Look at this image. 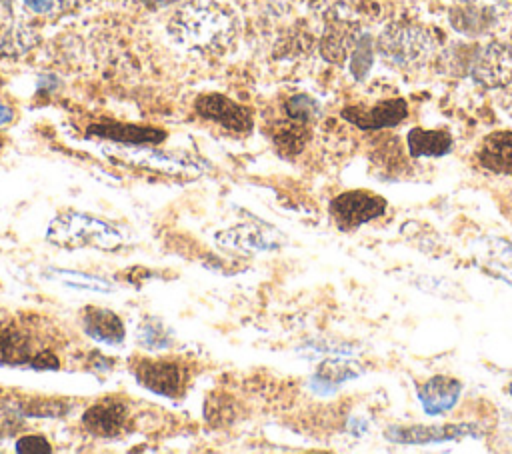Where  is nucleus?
<instances>
[{"instance_id":"f257e3e1","label":"nucleus","mask_w":512,"mask_h":454,"mask_svg":"<svg viewBox=\"0 0 512 454\" xmlns=\"http://www.w3.org/2000/svg\"><path fill=\"white\" fill-rule=\"evenodd\" d=\"M170 36L198 52L216 54L226 50L236 34L234 12L214 0H190L168 22Z\"/></svg>"},{"instance_id":"f03ea898","label":"nucleus","mask_w":512,"mask_h":454,"mask_svg":"<svg viewBox=\"0 0 512 454\" xmlns=\"http://www.w3.org/2000/svg\"><path fill=\"white\" fill-rule=\"evenodd\" d=\"M376 54L396 70H420L438 50L436 36L418 24L394 22L382 28L376 38Z\"/></svg>"},{"instance_id":"7ed1b4c3","label":"nucleus","mask_w":512,"mask_h":454,"mask_svg":"<svg viewBox=\"0 0 512 454\" xmlns=\"http://www.w3.org/2000/svg\"><path fill=\"white\" fill-rule=\"evenodd\" d=\"M46 238L60 248H82L92 246L100 250H118L124 244L122 232L106 220L64 210L54 216L48 226Z\"/></svg>"},{"instance_id":"20e7f679","label":"nucleus","mask_w":512,"mask_h":454,"mask_svg":"<svg viewBox=\"0 0 512 454\" xmlns=\"http://www.w3.org/2000/svg\"><path fill=\"white\" fill-rule=\"evenodd\" d=\"M0 364L2 366H28L34 370H56L58 356L42 346L36 336L20 324L0 328Z\"/></svg>"},{"instance_id":"39448f33","label":"nucleus","mask_w":512,"mask_h":454,"mask_svg":"<svg viewBox=\"0 0 512 454\" xmlns=\"http://www.w3.org/2000/svg\"><path fill=\"white\" fill-rule=\"evenodd\" d=\"M508 6L510 0H454L448 18L458 32L480 36L498 26Z\"/></svg>"},{"instance_id":"423d86ee","label":"nucleus","mask_w":512,"mask_h":454,"mask_svg":"<svg viewBox=\"0 0 512 454\" xmlns=\"http://www.w3.org/2000/svg\"><path fill=\"white\" fill-rule=\"evenodd\" d=\"M136 380L150 392L166 398H178L186 392L188 368L176 360L138 358L132 366Z\"/></svg>"},{"instance_id":"0eeeda50","label":"nucleus","mask_w":512,"mask_h":454,"mask_svg":"<svg viewBox=\"0 0 512 454\" xmlns=\"http://www.w3.org/2000/svg\"><path fill=\"white\" fill-rule=\"evenodd\" d=\"M384 212L386 200L368 190H348L330 202V216L340 230H354Z\"/></svg>"},{"instance_id":"6e6552de","label":"nucleus","mask_w":512,"mask_h":454,"mask_svg":"<svg viewBox=\"0 0 512 454\" xmlns=\"http://www.w3.org/2000/svg\"><path fill=\"white\" fill-rule=\"evenodd\" d=\"M216 242L242 252H272L284 244V234L270 224L242 222L232 228L216 232Z\"/></svg>"},{"instance_id":"1a4fd4ad","label":"nucleus","mask_w":512,"mask_h":454,"mask_svg":"<svg viewBox=\"0 0 512 454\" xmlns=\"http://www.w3.org/2000/svg\"><path fill=\"white\" fill-rule=\"evenodd\" d=\"M470 76L484 88H504L512 82V46L490 42L472 60Z\"/></svg>"},{"instance_id":"9d476101","label":"nucleus","mask_w":512,"mask_h":454,"mask_svg":"<svg viewBox=\"0 0 512 454\" xmlns=\"http://www.w3.org/2000/svg\"><path fill=\"white\" fill-rule=\"evenodd\" d=\"M194 110L202 118L216 122L222 128L232 130V132H250V128L254 124L250 108L230 100L224 94H216V92L198 96L194 102Z\"/></svg>"},{"instance_id":"9b49d317","label":"nucleus","mask_w":512,"mask_h":454,"mask_svg":"<svg viewBox=\"0 0 512 454\" xmlns=\"http://www.w3.org/2000/svg\"><path fill=\"white\" fill-rule=\"evenodd\" d=\"M386 440L394 444H408V446H424L434 442L446 440H460L466 436H482L480 428L474 424H444V426H390L384 432Z\"/></svg>"},{"instance_id":"f8f14e48","label":"nucleus","mask_w":512,"mask_h":454,"mask_svg":"<svg viewBox=\"0 0 512 454\" xmlns=\"http://www.w3.org/2000/svg\"><path fill=\"white\" fill-rule=\"evenodd\" d=\"M128 422V408L120 398L108 396L94 402L84 414L82 424L84 428L100 438H114L118 436Z\"/></svg>"},{"instance_id":"ddd939ff","label":"nucleus","mask_w":512,"mask_h":454,"mask_svg":"<svg viewBox=\"0 0 512 454\" xmlns=\"http://www.w3.org/2000/svg\"><path fill=\"white\" fill-rule=\"evenodd\" d=\"M408 114V106L402 98H390L382 100L374 106L360 108V106H348L342 110V116L356 124L362 130H380V128H392L400 124Z\"/></svg>"},{"instance_id":"4468645a","label":"nucleus","mask_w":512,"mask_h":454,"mask_svg":"<svg viewBox=\"0 0 512 454\" xmlns=\"http://www.w3.org/2000/svg\"><path fill=\"white\" fill-rule=\"evenodd\" d=\"M360 36L362 32L358 24H354L352 20H344V18L328 20L324 34L320 38L322 58L332 64H344L350 58Z\"/></svg>"},{"instance_id":"2eb2a0df","label":"nucleus","mask_w":512,"mask_h":454,"mask_svg":"<svg viewBox=\"0 0 512 454\" xmlns=\"http://www.w3.org/2000/svg\"><path fill=\"white\" fill-rule=\"evenodd\" d=\"M462 394V382L448 376H432L418 386V400L426 414L440 416L456 406Z\"/></svg>"},{"instance_id":"dca6fc26","label":"nucleus","mask_w":512,"mask_h":454,"mask_svg":"<svg viewBox=\"0 0 512 454\" xmlns=\"http://www.w3.org/2000/svg\"><path fill=\"white\" fill-rule=\"evenodd\" d=\"M80 322H82V328L84 332L100 342V344H110V346H116V344H122L124 342V324L120 320L118 314H114L112 310L108 308H100V306H86L82 308L80 312Z\"/></svg>"},{"instance_id":"f3484780","label":"nucleus","mask_w":512,"mask_h":454,"mask_svg":"<svg viewBox=\"0 0 512 454\" xmlns=\"http://www.w3.org/2000/svg\"><path fill=\"white\" fill-rule=\"evenodd\" d=\"M88 134L104 140H112V142H124V144H160L166 138L164 130H158L152 126L122 124L112 120L92 124L88 128Z\"/></svg>"},{"instance_id":"a211bd4d","label":"nucleus","mask_w":512,"mask_h":454,"mask_svg":"<svg viewBox=\"0 0 512 454\" xmlns=\"http://www.w3.org/2000/svg\"><path fill=\"white\" fill-rule=\"evenodd\" d=\"M476 158L482 168L494 174H512V132L498 130L488 134L478 146Z\"/></svg>"},{"instance_id":"6ab92c4d","label":"nucleus","mask_w":512,"mask_h":454,"mask_svg":"<svg viewBox=\"0 0 512 454\" xmlns=\"http://www.w3.org/2000/svg\"><path fill=\"white\" fill-rule=\"evenodd\" d=\"M406 144L414 158H440L452 150V136L446 130L412 128L406 136Z\"/></svg>"},{"instance_id":"aec40b11","label":"nucleus","mask_w":512,"mask_h":454,"mask_svg":"<svg viewBox=\"0 0 512 454\" xmlns=\"http://www.w3.org/2000/svg\"><path fill=\"white\" fill-rule=\"evenodd\" d=\"M308 124L292 120L286 116V120L274 122L270 126V138L276 144V148L284 154H298L304 144L308 142Z\"/></svg>"},{"instance_id":"412c9836","label":"nucleus","mask_w":512,"mask_h":454,"mask_svg":"<svg viewBox=\"0 0 512 454\" xmlns=\"http://www.w3.org/2000/svg\"><path fill=\"white\" fill-rule=\"evenodd\" d=\"M358 374H362V368L358 366V362L330 358V360H324L318 366L316 380H320L324 384H340V382H346L350 378H356Z\"/></svg>"},{"instance_id":"4be33fe9","label":"nucleus","mask_w":512,"mask_h":454,"mask_svg":"<svg viewBox=\"0 0 512 454\" xmlns=\"http://www.w3.org/2000/svg\"><path fill=\"white\" fill-rule=\"evenodd\" d=\"M50 276L54 280H60L66 286H74V288H82V290H94V292H112L114 290V286L108 280H102L98 276L84 274V272L54 270V272H50Z\"/></svg>"},{"instance_id":"5701e85b","label":"nucleus","mask_w":512,"mask_h":454,"mask_svg":"<svg viewBox=\"0 0 512 454\" xmlns=\"http://www.w3.org/2000/svg\"><path fill=\"white\" fill-rule=\"evenodd\" d=\"M318 112H320L318 102L306 94H294L284 102V114L304 124H310L318 116Z\"/></svg>"},{"instance_id":"b1692460","label":"nucleus","mask_w":512,"mask_h":454,"mask_svg":"<svg viewBox=\"0 0 512 454\" xmlns=\"http://www.w3.org/2000/svg\"><path fill=\"white\" fill-rule=\"evenodd\" d=\"M372 54V40L368 34H362L350 54V72L356 80H362L368 74L372 66Z\"/></svg>"},{"instance_id":"393cba45","label":"nucleus","mask_w":512,"mask_h":454,"mask_svg":"<svg viewBox=\"0 0 512 454\" xmlns=\"http://www.w3.org/2000/svg\"><path fill=\"white\" fill-rule=\"evenodd\" d=\"M138 340H140V344H144L150 350H160L170 344V334L158 320L148 318L140 324Z\"/></svg>"},{"instance_id":"a878e982","label":"nucleus","mask_w":512,"mask_h":454,"mask_svg":"<svg viewBox=\"0 0 512 454\" xmlns=\"http://www.w3.org/2000/svg\"><path fill=\"white\" fill-rule=\"evenodd\" d=\"M34 38H30L28 30H4L0 34V50L2 52H22V50H28L32 46Z\"/></svg>"},{"instance_id":"bb28decb","label":"nucleus","mask_w":512,"mask_h":454,"mask_svg":"<svg viewBox=\"0 0 512 454\" xmlns=\"http://www.w3.org/2000/svg\"><path fill=\"white\" fill-rule=\"evenodd\" d=\"M16 452H20V454H50L52 448L44 436L28 434L16 442Z\"/></svg>"},{"instance_id":"cd10ccee","label":"nucleus","mask_w":512,"mask_h":454,"mask_svg":"<svg viewBox=\"0 0 512 454\" xmlns=\"http://www.w3.org/2000/svg\"><path fill=\"white\" fill-rule=\"evenodd\" d=\"M24 4L36 14H48L56 6V0H24Z\"/></svg>"},{"instance_id":"c85d7f7f","label":"nucleus","mask_w":512,"mask_h":454,"mask_svg":"<svg viewBox=\"0 0 512 454\" xmlns=\"http://www.w3.org/2000/svg\"><path fill=\"white\" fill-rule=\"evenodd\" d=\"M144 6H148V8H152V10H160V8H166V6H170V4H174V2H178V0H140Z\"/></svg>"},{"instance_id":"c756f323","label":"nucleus","mask_w":512,"mask_h":454,"mask_svg":"<svg viewBox=\"0 0 512 454\" xmlns=\"http://www.w3.org/2000/svg\"><path fill=\"white\" fill-rule=\"evenodd\" d=\"M12 118H14L12 108L0 102V126H4V124H8V122H12Z\"/></svg>"},{"instance_id":"7c9ffc66","label":"nucleus","mask_w":512,"mask_h":454,"mask_svg":"<svg viewBox=\"0 0 512 454\" xmlns=\"http://www.w3.org/2000/svg\"><path fill=\"white\" fill-rule=\"evenodd\" d=\"M0 146H2V136H0Z\"/></svg>"},{"instance_id":"2f4dec72","label":"nucleus","mask_w":512,"mask_h":454,"mask_svg":"<svg viewBox=\"0 0 512 454\" xmlns=\"http://www.w3.org/2000/svg\"><path fill=\"white\" fill-rule=\"evenodd\" d=\"M510 394H512V384H510Z\"/></svg>"},{"instance_id":"473e14b6","label":"nucleus","mask_w":512,"mask_h":454,"mask_svg":"<svg viewBox=\"0 0 512 454\" xmlns=\"http://www.w3.org/2000/svg\"><path fill=\"white\" fill-rule=\"evenodd\" d=\"M110 2H116V0H110Z\"/></svg>"}]
</instances>
